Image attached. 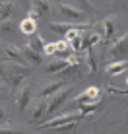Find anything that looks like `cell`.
Listing matches in <instances>:
<instances>
[{
	"instance_id": "obj_5",
	"label": "cell",
	"mask_w": 128,
	"mask_h": 134,
	"mask_svg": "<svg viewBox=\"0 0 128 134\" xmlns=\"http://www.w3.org/2000/svg\"><path fill=\"white\" fill-rule=\"evenodd\" d=\"M58 10H60V14L64 18H68V20H84V12L80 10V8H76V6H72V4H64L60 2L58 4Z\"/></svg>"
},
{
	"instance_id": "obj_31",
	"label": "cell",
	"mask_w": 128,
	"mask_h": 134,
	"mask_svg": "<svg viewBox=\"0 0 128 134\" xmlns=\"http://www.w3.org/2000/svg\"><path fill=\"white\" fill-rule=\"evenodd\" d=\"M4 87H6V86H4V84H0V91H4Z\"/></svg>"
},
{
	"instance_id": "obj_4",
	"label": "cell",
	"mask_w": 128,
	"mask_h": 134,
	"mask_svg": "<svg viewBox=\"0 0 128 134\" xmlns=\"http://www.w3.org/2000/svg\"><path fill=\"white\" fill-rule=\"evenodd\" d=\"M72 93V87L68 86V87H62L60 91H56V93L53 95L51 99H49V107H47V113L49 115H54L58 111V107H60V105L64 103V101L68 99V95Z\"/></svg>"
},
{
	"instance_id": "obj_17",
	"label": "cell",
	"mask_w": 128,
	"mask_h": 134,
	"mask_svg": "<svg viewBox=\"0 0 128 134\" xmlns=\"http://www.w3.org/2000/svg\"><path fill=\"white\" fill-rule=\"evenodd\" d=\"M31 2H33V8L41 14V16H45V14L51 12V0H31Z\"/></svg>"
},
{
	"instance_id": "obj_28",
	"label": "cell",
	"mask_w": 128,
	"mask_h": 134,
	"mask_svg": "<svg viewBox=\"0 0 128 134\" xmlns=\"http://www.w3.org/2000/svg\"><path fill=\"white\" fill-rule=\"evenodd\" d=\"M78 2H80V4H84V8H85V10H91V2H89V0H78Z\"/></svg>"
},
{
	"instance_id": "obj_10",
	"label": "cell",
	"mask_w": 128,
	"mask_h": 134,
	"mask_svg": "<svg viewBox=\"0 0 128 134\" xmlns=\"http://www.w3.org/2000/svg\"><path fill=\"white\" fill-rule=\"evenodd\" d=\"M29 101H31V87L25 84V86L20 90V93H18V101H16V103H18V109H20V111H25L27 105H29Z\"/></svg>"
},
{
	"instance_id": "obj_3",
	"label": "cell",
	"mask_w": 128,
	"mask_h": 134,
	"mask_svg": "<svg viewBox=\"0 0 128 134\" xmlns=\"http://www.w3.org/2000/svg\"><path fill=\"white\" fill-rule=\"evenodd\" d=\"M99 97H101V91H99V87L91 86L88 90H84L80 95H76V103L78 107H82V105H91V103H99Z\"/></svg>"
},
{
	"instance_id": "obj_14",
	"label": "cell",
	"mask_w": 128,
	"mask_h": 134,
	"mask_svg": "<svg viewBox=\"0 0 128 134\" xmlns=\"http://www.w3.org/2000/svg\"><path fill=\"white\" fill-rule=\"evenodd\" d=\"M64 87V82H53V84H49V86H45L43 90H41V93H39V97L41 99H47V97H53L56 91H60Z\"/></svg>"
},
{
	"instance_id": "obj_25",
	"label": "cell",
	"mask_w": 128,
	"mask_h": 134,
	"mask_svg": "<svg viewBox=\"0 0 128 134\" xmlns=\"http://www.w3.org/2000/svg\"><path fill=\"white\" fill-rule=\"evenodd\" d=\"M0 134H24V132L14 126H0Z\"/></svg>"
},
{
	"instance_id": "obj_7",
	"label": "cell",
	"mask_w": 128,
	"mask_h": 134,
	"mask_svg": "<svg viewBox=\"0 0 128 134\" xmlns=\"http://www.w3.org/2000/svg\"><path fill=\"white\" fill-rule=\"evenodd\" d=\"M115 18L113 16H109V18H105V20L101 21V27H99V33H101L103 37V41H109V39H113V35H115Z\"/></svg>"
},
{
	"instance_id": "obj_20",
	"label": "cell",
	"mask_w": 128,
	"mask_h": 134,
	"mask_svg": "<svg viewBox=\"0 0 128 134\" xmlns=\"http://www.w3.org/2000/svg\"><path fill=\"white\" fill-rule=\"evenodd\" d=\"M85 62H88L89 72H95L97 62H95V53H93V49H88V51H85Z\"/></svg>"
},
{
	"instance_id": "obj_27",
	"label": "cell",
	"mask_w": 128,
	"mask_h": 134,
	"mask_svg": "<svg viewBox=\"0 0 128 134\" xmlns=\"http://www.w3.org/2000/svg\"><path fill=\"white\" fill-rule=\"evenodd\" d=\"M39 16H41V14L35 10L33 6H31V8H29V18H31V20H39Z\"/></svg>"
},
{
	"instance_id": "obj_15",
	"label": "cell",
	"mask_w": 128,
	"mask_h": 134,
	"mask_svg": "<svg viewBox=\"0 0 128 134\" xmlns=\"http://www.w3.org/2000/svg\"><path fill=\"white\" fill-rule=\"evenodd\" d=\"M64 68H68V60H66V58H60V60H54L51 64H47L45 72H47V74H62Z\"/></svg>"
},
{
	"instance_id": "obj_13",
	"label": "cell",
	"mask_w": 128,
	"mask_h": 134,
	"mask_svg": "<svg viewBox=\"0 0 128 134\" xmlns=\"http://www.w3.org/2000/svg\"><path fill=\"white\" fill-rule=\"evenodd\" d=\"M20 29H21V33H24V35H27V37L35 35V33H37V20H31V18L27 16L25 20H21Z\"/></svg>"
},
{
	"instance_id": "obj_29",
	"label": "cell",
	"mask_w": 128,
	"mask_h": 134,
	"mask_svg": "<svg viewBox=\"0 0 128 134\" xmlns=\"http://www.w3.org/2000/svg\"><path fill=\"white\" fill-rule=\"evenodd\" d=\"M0 76H4V78L8 80V72H6V68H4V64H2V62H0Z\"/></svg>"
},
{
	"instance_id": "obj_9",
	"label": "cell",
	"mask_w": 128,
	"mask_h": 134,
	"mask_svg": "<svg viewBox=\"0 0 128 134\" xmlns=\"http://www.w3.org/2000/svg\"><path fill=\"white\" fill-rule=\"evenodd\" d=\"M103 37L99 31H91V33H82V51L93 49V45H97Z\"/></svg>"
},
{
	"instance_id": "obj_6",
	"label": "cell",
	"mask_w": 128,
	"mask_h": 134,
	"mask_svg": "<svg viewBox=\"0 0 128 134\" xmlns=\"http://www.w3.org/2000/svg\"><path fill=\"white\" fill-rule=\"evenodd\" d=\"M109 53H111L113 57H124V54H128V35L118 37L115 43L111 45Z\"/></svg>"
},
{
	"instance_id": "obj_30",
	"label": "cell",
	"mask_w": 128,
	"mask_h": 134,
	"mask_svg": "<svg viewBox=\"0 0 128 134\" xmlns=\"http://www.w3.org/2000/svg\"><path fill=\"white\" fill-rule=\"evenodd\" d=\"M4 121H6V109L0 107V122H4Z\"/></svg>"
},
{
	"instance_id": "obj_26",
	"label": "cell",
	"mask_w": 128,
	"mask_h": 134,
	"mask_svg": "<svg viewBox=\"0 0 128 134\" xmlns=\"http://www.w3.org/2000/svg\"><path fill=\"white\" fill-rule=\"evenodd\" d=\"M107 91H109V93H118V95H124L126 93V90H120V87H115V86H109Z\"/></svg>"
},
{
	"instance_id": "obj_21",
	"label": "cell",
	"mask_w": 128,
	"mask_h": 134,
	"mask_svg": "<svg viewBox=\"0 0 128 134\" xmlns=\"http://www.w3.org/2000/svg\"><path fill=\"white\" fill-rule=\"evenodd\" d=\"M80 35H82V31H80V29L76 27V29H70V31H68V33L64 35V39H66L68 43H72V41H74V39H78Z\"/></svg>"
},
{
	"instance_id": "obj_22",
	"label": "cell",
	"mask_w": 128,
	"mask_h": 134,
	"mask_svg": "<svg viewBox=\"0 0 128 134\" xmlns=\"http://www.w3.org/2000/svg\"><path fill=\"white\" fill-rule=\"evenodd\" d=\"M12 27H14L12 20H4V21H0V33H10Z\"/></svg>"
},
{
	"instance_id": "obj_16",
	"label": "cell",
	"mask_w": 128,
	"mask_h": 134,
	"mask_svg": "<svg viewBox=\"0 0 128 134\" xmlns=\"http://www.w3.org/2000/svg\"><path fill=\"white\" fill-rule=\"evenodd\" d=\"M24 54H25V60L29 62V64H33V66L41 64V60H43V58H41V54H39L35 49H31L29 45H25V47H24Z\"/></svg>"
},
{
	"instance_id": "obj_24",
	"label": "cell",
	"mask_w": 128,
	"mask_h": 134,
	"mask_svg": "<svg viewBox=\"0 0 128 134\" xmlns=\"http://www.w3.org/2000/svg\"><path fill=\"white\" fill-rule=\"evenodd\" d=\"M97 107H99V103H91V105H82V107H80V111H82V113H84V115H89V113H93V111L97 109Z\"/></svg>"
},
{
	"instance_id": "obj_19",
	"label": "cell",
	"mask_w": 128,
	"mask_h": 134,
	"mask_svg": "<svg viewBox=\"0 0 128 134\" xmlns=\"http://www.w3.org/2000/svg\"><path fill=\"white\" fill-rule=\"evenodd\" d=\"M27 45H29L31 49H35L37 53H43V49H45V45H47V43L43 41V37H41L39 33H35V35H31V41Z\"/></svg>"
},
{
	"instance_id": "obj_8",
	"label": "cell",
	"mask_w": 128,
	"mask_h": 134,
	"mask_svg": "<svg viewBox=\"0 0 128 134\" xmlns=\"http://www.w3.org/2000/svg\"><path fill=\"white\" fill-rule=\"evenodd\" d=\"M4 53H6V57H8V58H12L14 62H20V64H25V66H27L24 49L16 47V45H6V47H4Z\"/></svg>"
},
{
	"instance_id": "obj_2",
	"label": "cell",
	"mask_w": 128,
	"mask_h": 134,
	"mask_svg": "<svg viewBox=\"0 0 128 134\" xmlns=\"http://www.w3.org/2000/svg\"><path fill=\"white\" fill-rule=\"evenodd\" d=\"M6 72H8V80H12L14 84H20L21 78L29 74V66L20 62H6Z\"/></svg>"
},
{
	"instance_id": "obj_18",
	"label": "cell",
	"mask_w": 128,
	"mask_h": 134,
	"mask_svg": "<svg viewBox=\"0 0 128 134\" xmlns=\"http://www.w3.org/2000/svg\"><path fill=\"white\" fill-rule=\"evenodd\" d=\"M12 14H14V2H2L0 4V21L10 20Z\"/></svg>"
},
{
	"instance_id": "obj_23",
	"label": "cell",
	"mask_w": 128,
	"mask_h": 134,
	"mask_svg": "<svg viewBox=\"0 0 128 134\" xmlns=\"http://www.w3.org/2000/svg\"><path fill=\"white\" fill-rule=\"evenodd\" d=\"M43 54H49V57L56 54V43H47L45 49H43Z\"/></svg>"
},
{
	"instance_id": "obj_12",
	"label": "cell",
	"mask_w": 128,
	"mask_h": 134,
	"mask_svg": "<svg viewBox=\"0 0 128 134\" xmlns=\"http://www.w3.org/2000/svg\"><path fill=\"white\" fill-rule=\"evenodd\" d=\"M47 107H49V101H47V99H39V101H37V105L31 109V117H29V121H31V122H37L39 119L43 117L45 113H47Z\"/></svg>"
},
{
	"instance_id": "obj_11",
	"label": "cell",
	"mask_w": 128,
	"mask_h": 134,
	"mask_svg": "<svg viewBox=\"0 0 128 134\" xmlns=\"http://www.w3.org/2000/svg\"><path fill=\"white\" fill-rule=\"evenodd\" d=\"M126 68H128L126 60H115V62H109L107 66H105V72H107V76H118V74H122Z\"/></svg>"
},
{
	"instance_id": "obj_1",
	"label": "cell",
	"mask_w": 128,
	"mask_h": 134,
	"mask_svg": "<svg viewBox=\"0 0 128 134\" xmlns=\"http://www.w3.org/2000/svg\"><path fill=\"white\" fill-rule=\"evenodd\" d=\"M82 117H84V113H82L80 109H78L76 113H64V115H58V117H53L51 121L43 122V124L39 126V130H47V128H58V126H64V124H70V122L80 121Z\"/></svg>"
}]
</instances>
